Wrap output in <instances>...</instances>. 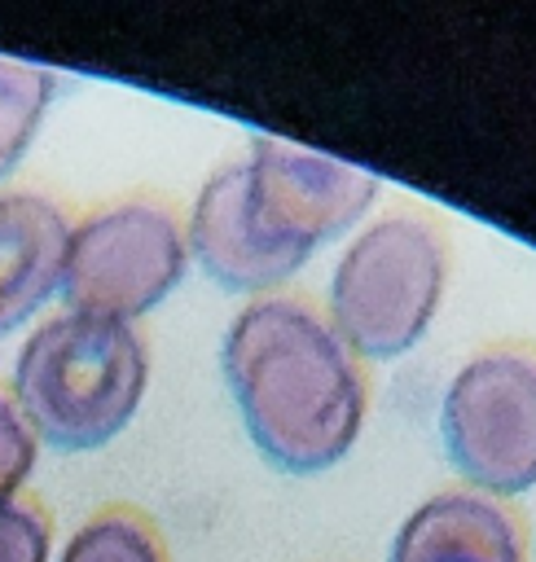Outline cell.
<instances>
[{
	"mask_svg": "<svg viewBox=\"0 0 536 562\" xmlns=\"http://www.w3.org/2000/svg\"><path fill=\"white\" fill-rule=\"evenodd\" d=\"M53 92H57V75L48 66L0 53V180H9L26 158Z\"/></svg>",
	"mask_w": 536,
	"mask_h": 562,
	"instance_id": "obj_11",
	"label": "cell"
},
{
	"mask_svg": "<svg viewBox=\"0 0 536 562\" xmlns=\"http://www.w3.org/2000/svg\"><path fill=\"white\" fill-rule=\"evenodd\" d=\"M35 457H40V443H35L31 426L22 422L13 395L0 386V505L22 496V487L35 470Z\"/></svg>",
	"mask_w": 536,
	"mask_h": 562,
	"instance_id": "obj_13",
	"label": "cell"
},
{
	"mask_svg": "<svg viewBox=\"0 0 536 562\" xmlns=\"http://www.w3.org/2000/svg\"><path fill=\"white\" fill-rule=\"evenodd\" d=\"M189 272L185 220L154 193H132L70 224L62 303L79 316L136 325Z\"/></svg>",
	"mask_w": 536,
	"mask_h": 562,
	"instance_id": "obj_5",
	"label": "cell"
},
{
	"mask_svg": "<svg viewBox=\"0 0 536 562\" xmlns=\"http://www.w3.org/2000/svg\"><path fill=\"white\" fill-rule=\"evenodd\" d=\"M444 285V228L422 211H391L343 246L330 272L325 316L356 360H395L431 329Z\"/></svg>",
	"mask_w": 536,
	"mask_h": 562,
	"instance_id": "obj_3",
	"label": "cell"
},
{
	"mask_svg": "<svg viewBox=\"0 0 536 562\" xmlns=\"http://www.w3.org/2000/svg\"><path fill=\"white\" fill-rule=\"evenodd\" d=\"M387 562H527V531L505 501L439 487L395 527Z\"/></svg>",
	"mask_w": 536,
	"mask_h": 562,
	"instance_id": "obj_7",
	"label": "cell"
},
{
	"mask_svg": "<svg viewBox=\"0 0 536 562\" xmlns=\"http://www.w3.org/2000/svg\"><path fill=\"white\" fill-rule=\"evenodd\" d=\"M439 439L461 487L510 501L536 487V342H488L444 386Z\"/></svg>",
	"mask_w": 536,
	"mask_h": 562,
	"instance_id": "obj_4",
	"label": "cell"
},
{
	"mask_svg": "<svg viewBox=\"0 0 536 562\" xmlns=\"http://www.w3.org/2000/svg\"><path fill=\"white\" fill-rule=\"evenodd\" d=\"M53 558V518L40 501L13 496L0 505V562H48Z\"/></svg>",
	"mask_w": 536,
	"mask_h": 562,
	"instance_id": "obj_12",
	"label": "cell"
},
{
	"mask_svg": "<svg viewBox=\"0 0 536 562\" xmlns=\"http://www.w3.org/2000/svg\"><path fill=\"white\" fill-rule=\"evenodd\" d=\"M145 386L149 347L136 325L57 312L26 334L9 395L35 443L92 452L127 430Z\"/></svg>",
	"mask_w": 536,
	"mask_h": 562,
	"instance_id": "obj_2",
	"label": "cell"
},
{
	"mask_svg": "<svg viewBox=\"0 0 536 562\" xmlns=\"http://www.w3.org/2000/svg\"><path fill=\"white\" fill-rule=\"evenodd\" d=\"M220 373L250 443L281 474L338 465L365 430V360L303 294L250 299L224 329Z\"/></svg>",
	"mask_w": 536,
	"mask_h": 562,
	"instance_id": "obj_1",
	"label": "cell"
},
{
	"mask_svg": "<svg viewBox=\"0 0 536 562\" xmlns=\"http://www.w3.org/2000/svg\"><path fill=\"white\" fill-rule=\"evenodd\" d=\"M70 215L31 189L0 193V329L26 325L62 285Z\"/></svg>",
	"mask_w": 536,
	"mask_h": 562,
	"instance_id": "obj_9",
	"label": "cell"
},
{
	"mask_svg": "<svg viewBox=\"0 0 536 562\" xmlns=\"http://www.w3.org/2000/svg\"><path fill=\"white\" fill-rule=\"evenodd\" d=\"M378 189L373 171L264 132L250 136L242 158V211L250 233L294 268L351 233L378 202Z\"/></svg>",
	"mask_w": 536,
	"mask_h": 562,
	"instance_id": "obj_6",
	"label": "cell"
},
{
	"mask_svg": "<svg viewBox=\"0 0 536 562\" xmlns=\"http://www.w3.org/2000/svg\"><path fill=\"white\" fill-rule=\"evenodd\" d=\"M185 241H189V259L228 294L264 299L277 294V285H286L299 272L250 233V220L242 211V158L206 176V184L189 206Z\"/></svg>",
	"mask_w": 536,
	"mask_h": 562,
	"instance_id": "obj_8",
	"label": "cell"
},
{
	"mask_svg": "<svg viewBox=\"0 0 536 562\" xmlns=\"http://www.w3.org/2000/svg\"><path fill=\"white\" fill-rule=\"evenodd\" d=\"M57 562H167V544L145 509L101 505L70 531Z\"/></svg>",
	"mask_w": 536,
	"mask_h": 562,
	"instance_id": "obj_10",
	"label": "cell"
}]
</instances>
